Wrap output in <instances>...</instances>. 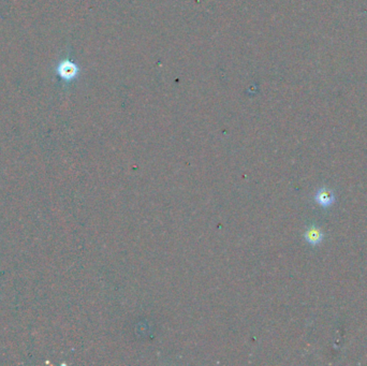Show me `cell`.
I'll return each mask as SVG.
<instances>
[{"instance_id":"7a4b0ae2","label":"cell","mask_w":367,"mask_h":366,"mask_svg":"<svg viewBox=\"0 0 367 366\" xmlns=\"http://www.w3.org/2000/svg\"><path fill=\"white\" fill-rule=\"evenodd\" d=\"M315 200L316 202H318L319 205H321L322 208L328 209L335 202V196L331 189L326 187H321L317 192L315 196Z\"/></svg>"},{"instance_id":"6da1fadb","label":"cell","mask_w":367,"mask_h":366,"mask_svg":"<svg viewBox=\"0 0 367 366\" xmlns=\"http://www.w3.org/2000/svg\"><path fill=\"white\" fill-rule=\"evenodd\" d=\"M55 72L56 75L60 77L62 82H65L66 84H70L78 77L79 67L77 66V63H75L73 60H71L70 58L67 57L65 59H61L57 65H56Z\"/></svg>"},{"instance_id":"3957f363","label":"cell","mask_w":367,"mask_h":366,"mask_svg":"<svg viewBox=\"0 0 367 366\" xmlns=\"http://www.w3.org/2000/svg\"><path fill=\"white\" fill-rule=\"evenodd\" d=\"M304 237H305L306 242H308L310 245L315 246V245H319L323 241V233L318 227L314 226L306 230Z\"/></svg>"}]
</instances>
